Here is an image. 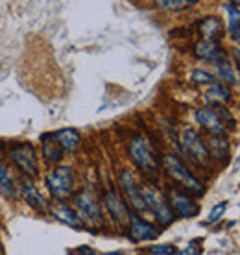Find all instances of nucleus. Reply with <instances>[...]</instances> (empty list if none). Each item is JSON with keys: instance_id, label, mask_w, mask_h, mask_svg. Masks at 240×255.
I'll list each match as a JSON object with an SVG mask.
<instances>
[{"instance_id": "obj_20", "label": "nucleus", "mask_w": 240, "mask_h": 255, "mask_svg": "<svg viewBox=\"0 0 240 255\" xmlns=\"http://www.w3.org/2000/svg\"><path fill=\"white\" fill-rule=\"evenodd\" d=\"M43 155H44V161L46 163H50V165H56L59 161L63 159V150L61 146L57 144L54 139H48L46 135H44L43 139Z\"/></svg>"}, {"instance_id": "obj_29", "label": "nucleus", "mask_w": 240, "mask_h": 255, "mask_svg": "<svg viewBox=\"0 0 240 255\" xmlns=\"http://www.w3.org/2000/svg\"><path fill=\"white\" fill-rule=\"evenodd\" d=\"M109 255H113V254H109ZM115 255H122V254H120V252H119V254H115Z\"/></svg>"}, {"instance_id": "obj_28", "label": "nucleus", "mask_w": 240, "mask_h": 255, "mask_svg": "<svg viewBox=\"0 0 240 255\" xmlns=\"http://www.w3.org/2000/svg\"><path fill=\"white\" fill-rule=\"evenodd\" d=\"M202 239H194V241H190L189 246L181 252H177L176 255H200L202 254Z\"/></svg>"}, {"instance_id": "obj_23", "label": "nucleus", "mask_w": 240, "mask_h": 255, "mask_svg": "<svg viewBox=\"0 0 240 255\" xmlns=\"http://www.w3.org/2000/svg\"><path fill=\"white\" fill-rule=\"evenodd\" d=\"M0 189L6 192L7 196L17 198V192H15V185H13L11 178H9V172H7V168L4 165H2V161H0Z\"/></svg>"}, {"instance_id": "obj_14", "label": "nucleus", "mask_w": 240, "mask_h": 255, "mask_svg": "<svg viewBox=\"0 0 240 255\" xmlns=\"http://www.w3.org/2000/svg\"><path fill=\"white\" fill-rule=\"evenodd\" d=\"M194 50H196L198 58L205 59V61H215V63H220L226 56V52L218 41H200L194 46Z\"/></svg>"}, {"instance_id": "obj_22", "label": "nucleus", "mask_w": 240, "mask_h": 255, "mask_svg": "<svg viewBox=\"0 0 240 255\" xmlns=\"http://www.w3.org/2000/svg\"><path fill=\"white\" fill-rule=\"evenodd\" d=\"M196 0H159L157 6L163 7V9H168V11H181V9H187L190 6H196Z\"/></svg>"}, {"instance_id": "obj_5", "label": "nucleus", "mask_w": 240, "mask_h": 255, "mask_svg": "<svg viewBox=\"0 0 240 255\" xmlns=\"http://www.w3.org/2000/svg\"><path fill=\"white\" fill-rule=\"evenodd\" d=\"M13 163L19 166L26 176H37L39 165H37V152L30 142H15L9 148Z\"/></svg>"}, {"instance_id": "obj_3", "label": "nucleus", "mask_w": 240, "mask_h": 255, "mask_svg": "<svg viewBox=\"0 0 240 255\" xmlns=\"http://www.w3.org/2000/svg\"><path fill=\"white\" fill-rule=\"evenodd\" d=\"M46 185L50 189L52 196L57 200L72 196L74 192V172L70 166H56L46 174Z\"/></svg>"}, {"instance_id": "obj_13", "label": "nucleus", "mask_w": 240, "mask_h": 255, "mask_svg": "<svg viewBox=\"0 0 240 255\" xmlns=\"http://www.w3.org/2000/svg\"><path fill=\"white\" fill-rule=\"evenodd\" d=\"M104 200H106L108 213L111 215V218H113L115 222L126 224L129 213H127V207H126V204L122 202V198H120L113 189H109V191H106V194H104Z\"/></svg>"}, {"instance_id": "obj_25", "label": "nucleus", "mask_w": 240, "mask_h": 255, "mask_svg": "<svg viewBox=\"0 0 240 255\" xmlns=\"http://www.w3.org/2000/svg\"><path fill=\"white\" fill-rule=\"evenodd\" d=\"M190 80L194 83H198V85H213V83H216V78L213 74H209L207 70H202V69L192 70Z\"/></svg>"}, {"instance_id": "obj_19", "label": "nucleus", "mask_w": 240, "mask_h": 255, "mask_svg": "<svg viewBox=\"0 0 240 255\" xmlns=\"http://www.w3.org/2000/svg\"><path fill=\"white\" fill-rule=\"evenodd\" d=\"M226 11H228L229 19V33H231V39L235 43H239L240 39V9H239V2H231V4H226Z\"/></svg>"}, {"instance_id": "obj_4", "label": "nucleus", "mask_w": 240, "mask_h": 255, "mask_svg": "<svg viewBox=\"0 0 240 255\" xmlns=\"http://www.w3.org/2000/svg\"><path fill=\"white\" fill-rule=\"evenodd\" d=\"M142 194H144V202L148 205V211L153 213V217L157 218V222L161 226H170L176 220V213H174V209H172L170 204L166 202V198L161 192L155 191L153 187L146 185L142 189Z\"/></svg>"}, {"instance_id": "obj_9", "label": "nucleus", "mask_w": 240, "mask_h": 255, "mask_svg": "<svg viewBox=\"0 0 240 255\" xmlns=\"http://www.w3.org/2000/svg\"><path fill=\"white\" fill-rule=\"evenodd\" d=\"M129 237H131L135 243H140V241H155L161 231L157 230V226H153L152 222H148L140 215H135V213H129Z\"/></svg>"}, {"instance_id": "obj_18", "label": "nucleus", "mask_w": 240, "mask_h": 255, "mask_svg": "<svg viewBox=\"0 0 240 255\" xmlns=\"http://www.w3.org/2000/svg\"><path fill=\"white\" fill-rule=\"evenodd\" d=\"M200 33L203 41H218L224 35V26L218 17H205L200 20Z\"/></svg>"}, {"instance_id": "obj_2", "label": "nucleus", "mask_w": 240, "mask_h": 255, "mask_svg": "<svg viewBox=\"0 0 240 255\" xmlns=\"http://www.w3.org/2000/svg\"><path fill=\"white\" fill-rule=\"evenodd\" d=\"M164 168L176 183L181 185V189H185L190 194H202L203 192V185L202 181L194 176V174L189 170V166L185 165L183 159L176 155V153H166L164 155Z\"/></svg>"}, {"instance_id": "obj_12", "label": "nucleus", "mask_w": 240, "mask_h": 255, "mask_svg": "<svg viewBox=\"0 0 240 255\" xmlns=\"http://www.w3.org/2000/svg\"><path fill=\"white\" fill-rule=\"evenodd\" d=\"M194 117H196L198 124H202V128H205L213 135H226V126H224V122L220 121V117L215 109L200 108Z\"/></svg>"}, {"instance_id": "obj_1", "label": "nucleus", "mask_w": 240, "mask_h": 255, "mask_svg": "<svg viewBox=\"0 0 240 255\" xmlns=\"http://www.w3.org/2000/svg\"><path fill=\"white\" fill-rule=\"evenodd\" d=\"M129 155H131L133 163L137 165L142 176H144L150 183H155L159 179V159L155 157L152 146L148 144L144 137H133L129 142Z\"/></svg>"}, {"instance_id": "obj_24", "label": "nucleus", "mask_w": 240, "mask_h": 255, "mask_svg": "<svg viewBox=\"0 0 240 255\" xmlns=\"http://www.w3.org/2000/svg\"><path fill=\"white\" fill-rule=\"evenodd\" d=\"M216 65H218V76H220V80H224L226 83H231V85H237V78H235L231 63L226 61V59H222L220 63H216Z\"/></svg>"}, {"instance_id": "obj_15", "label": "nucleus", "mask_w": 240, "mask_h": 255, "mask_svg": "<svg viewBox=\"0 0 240 255\" xmlns=\"http://www.w3.org/2000/svg\"><path fill=\"white\" fill-rule=\"evenodd\" d=\"M54 140L61 146V150H69L72 152L74 148L80 146L82 142V133L78 131L76 128H63V129H57L54 133Z\"/></svg>"}, {"instance_id": "obj_26", "label": "nucleus", "mask_w": 240, "mask_h": 255, "mask_svg": "<svg viewBox=\"0 0 240 255\" xmlns=\"http://www.w3.org/2000/svg\"><path fill=\"white\" fill-rule=\"evenodd\" d=\"M148 252L152 255H176L179 250L176 244H153L148 248Z\"/></svg>"}, {"instance_id": "obj_11", "label": "nucleus", "mask_w": 240, "mask_h": 255, "mask_svg": "<svg viewBox=\"0 0 240 255\" xmlns=\"http://www.w3.org/2000/svg\"><path fill=\"white\" fill-rule=\"evenodd\" d=\"M20 191H22V198H24V202L32 209H35L37 213H48V204H46V200L43 198V194L39 192V189L35 187L32 179L28 178H22V185H20Z\"/></svg>"}, {"instance_id": "obj_21", "label": "nucleus", "mask_w": 240, "mask_h": 255, "mask_svg": "<svg viewBox=\"0 0 240 255\" xmlns=\"http://www.w3.org/2000/svg\"><path fill=\"white\" fill-rule=\"evenodd\" d=\"M205 98L207 100H215V102H229L231 100V89L224 83H213L207 91H205Z\"/></svg>"}, {"instance_id": "obj_8", "label": "nucleus", "mask_w": 240, "mask_h": 255, "mask_svg": "<svg viewBox=\"0 0 240 255\" xmlns=\"http://www.w3.org/2000/svg\"><path fill=\"white\" fill-rule=\"evenodd\" d=\"M119 183H120L122 192H124V196H126L127 202L137 209V213H142V215H144V213H150V211H148V205H146V202H144L142 189L139 187V183H137V179H135L131 170L124 168L119 176Z\"/></svg>"}, {"instance_id": "obj_16", "label": "nucleus", "mask_w": 240, "mask_h": 255, "mask_svg": "<svg viewBox=\"0 0 240 255\" xmlns=\"http://www.w3.org/2000/svg\"><path fill=\"white\" fill-rule=\"evenodd\" d=\"M209 155L215 157L222 163L228 165L229 161V140L226 139V135H213L209 140Z\"/></svg>"}, {"instance_id": "obj_10", "label": "nucleus", "mask_w": 240, "mask_h": 255, "mask_svg": "<svg viewBox=\"0 0 240 255\" xmlns=\"http://www.w3.org/2000/svg\"><path fill=\"white\" fill-rule=\"evenodd\" d=\"M74 205L78 209V217L85 218V220H91V222H98L102 224V209L100 204L96 202V198L87 191L78 192L76 198H74Z\"/></svg>"}, {"instance_id": "obj_6", "label": "nucleus", "mask_w": 240, "mask_h": 255, "mask_svg": "<svg viewBox=\"0 0 240 255\" xmlns=\"http://www.w3.org/2000/svg\"><path fill=\"white\" fill-rule=\"evenodd\" d=\"M168 192V198L166 202L170 204V207L174 209V213L181 215L185 218L196 217L200 213V204L192 198L190 192H187L185 189H179V187H168L166 189Z\"/></svg>"}, {"instance_id": "obj_17", "label": "nucleus", "mask_w": 240, "mask_h": 255, "mask_svg": "<svg viewBox=\"0 0 240 255\" xmlns=\"http://www.w3.org/2000/svg\"><path fill=\"white\" fill-rule=\"evenodd\" d=\"M50 213L54 215V217L59 220V222L67 224L69 228H78V230H82L83 228V220L80 217H78V213L74 209H70L69 205H54L50 209Z\"/></svg>"}, {"instance_id": "obj_7", "label": "nucleus", "mask_w": 240, "mask_h": 255, "mask_svg": "<svg viewBox=\"0 0 240 255\" xmlns=\"http://www.w3.org/2000/svg\"><path fill=\"white\" fill-rule=\"evenodd\" d=\"M179 140H181V144H183L185 152H189L190 157L196 159L200 165L207 166L209 163H211V155H209L207 144L203 142L200 133H198L194 128H185L183 131H181V135H179Z\"/></svg>"}, {"instance_id": "obj_27", "label": "nucleus", "mask_w": 240, "mask_h": 255, "mask_svg": "<svg viewBox=\"0 0 240 255\" xmlns=\"http://www.w3.org/2000/svg\"><path fill=\"white\" fill-rule=\"evenodd\" d=\"M226 209H228V202H220V204H216L213 209H211V213H209V217H207V220H205V226L207 224H215L216 220H220L222 218V215L226 213Z\"/></svg>"}]
</instances>
